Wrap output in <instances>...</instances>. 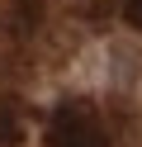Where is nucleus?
Masks as SVG:
<instances>
[{
    "instance_id": "1",
    "label": "nucleus",
    "mask_w": 142,
    "mask_h": 147,
    "mask_svg": "<svg viewBox=\"0 0 142 147\" xmlns=\"http://www.w3.org/2000/svg\"><path fill=\"white\" fill-rule=\"evenodd\" d=\"M47 147H109V133L85 100H66L47 119Z\"/></svg>"
},
{
    "instance_id": "2",
    "label": "nucleus",
    "mask_w": 142,
    "mask_h": 147,
    "mask_svg": "<svg viewBox=\"0 0 142 147\" xmlns=\"http://www.w3.org/2000/svg\"><path fill=\"white\" fill-rule=\"evenodd\" d=\"M19 142V123H14V114H9V105L0 109V147H14Z\"/></svg>"
},
{
    "instance_id": "3",
    "label": "nucleus",
    "mask_w": 142,
    "mask_h": 147,
    "mask_svg": "<svg viewBox=\"0 0 142 147\" xmlns=\"http://www.w3.org/2000/svg\"><path fill=\"white\" fill-rule=\"evenodd\" d=\"M123 19H128L133 29H142V0H123Z\"/></svg>"
}]
</instances>
